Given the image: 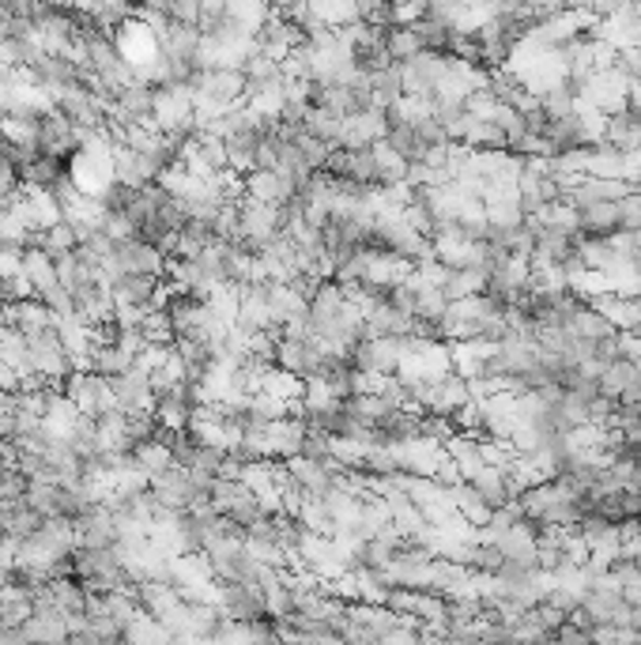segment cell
<instances>
[{
	"label": "cell",
	"mask_w": 641,
	"mask_h": 645,
	"mask_svg": "<svg viewBox=\"0 0 641 645\" xmlns=\"http://www.w3.org/2000/svg\"><path fill=\"white\" fill-rule=\"evenodd\" d=\"M61 393L69 397V404L76 407L80 415H87V419H98V415H106L113 404V389L106 378H98L92 370H72L69 378H64Z\"/></svg>",
	"instance_id": "cell-1"
},
{
	"label": "cell",
	"mask_w": 641,
	"mask_h": 645,
	"mask_svg": "<svg viewBox=\"0 0 641 645\" xmlns=\"http://www.w3.org/2000/svg\"><path fill=\"white\" fill-rule=\"evenodd\" d=\"M400 72H404L408 99H434V95L442 92V84L449 80V72H453V57L419 53L408 64H400Z\"/></svg>",
	"instance_id": "cell-2"
},
{
	"label": "cell",
	"mask_w": 641,
	"mask_h": 645,
	"mask_svg": "<svg viewBox=\"0 0 641 645\" xmlns=\"http://www.w3.org/2000/svg\"><path fill=\"white\" fill-rule=\"evenodd\" d=\"M600 397H607L615 407L641 404V358H615L612 366L596 374Z\"/></svg>",
	"instance_id": "cell-3"
},
{
	"label": "cell",
	"mask_w": 641,
	"mask_h": 645,
	"mask_svg": "<svg viewBox=\"0 0 641 645\" xmlns=\"http://www.w3.org/2000/svg\"><path fill=\"white\" fill-rule=\"evenodd\" d=\"M31 344V363H35V378L46 381V386H64V378H69L76 366H72L69 351H64L61 337H57V329L49 332H38V337L27 340Z\"/></svg>",
	"instance_id": "cell-4"
},
{
	"label": "cell",
	"mask_w": 641,
	"mask_h": 645,
	"mask_svg": "<svg viewBox=\"0 0 641 645\" xmlns=\"http://www.w3.org/2000/svg\"><path fill=\"white\" fill-rule=\"evenodd\" d=\"M72 528H76V547H95V551L113 547L118 544V506H113V498L110 502L87 506V510L72 521Z\"/></svg>",
	"instance_id": "cell-5"
},
{
	"label": "cell",
	"mask_w": 641,
	"mask_h": 645,
	"mask_svg": "<svg viewBox=\"0 0 641 645\" xmlns=\"http://www.w3.org/2000/svg\"><path fill=\"white\" fill-rule=\"evenodd\" d=\"M38 151L69 167V162L80 155V129L72 125L69 118H61L57 110H46L43 125H38Z\"/></svg>",
	"instance_id": "cell-6"
},
{
	"label": "cell",
	"mask_w": 641,
	"mask_h": 645,
	"mask_svg": "<svg viewBox=\"0 0 641 645\" xmlns=\"http://www.w3.org/2000/svg\"><path fill=\"white\" fill-rule=\"evenodd\" d=\"M152 495L159 498L162 510H193L196 502L208 498V491H201V487L193 484V476H189L185 468H178V464L152 479Z\"/></svg>",
	"instance_id": "cell-7"
},
{
	"label": "cell",
	"mask_w": 641,
	"mask_h": 645,
	"mask_svg": "<svg viewBox=\"0 0 641 645\" xmlns=\"http://www.w3.org/2000/svg\"><path fill=\"white\" fill-rule=\"evenodd\" d=\"M216 608L223 619H234V623H261L268 616L265 593L250 589V585H219Z\"/></svg>",
	"instance_id": "cell-8"
},
{
	"label": "cell",
	"mask_w": 641,
	"mask_h": 645,
	"mask_svg": "<svg viewBox=\"0 0 641 645\" xmlns=\"http://www.w3.org/2000/svg\"><path fill=\"white\" fill-rule=\"evenodd\" d=\"M573 234L578 242H612L622 234V211L619 204H593V208L578 211L573 219Z\"/></svg>",
	"instance_id": "cell-9"
},
{
	"label": "cell",
	"mask_w": 641,
	"mask_h": 645,
	"mask_svg": "<svg viewBox=\"0 0 641 645\" xmlns=\"http://www.w3.org/2000/svg\"><path fill=\"white\" fill-rule=\"evenodd\" d=\"M612 151H619L622 159H630V155L641 151V110L634 106H622L619 113H607L604 118V141Z\"/></svg>",
	"instance_id": "cell-10"
},
{
	"label": "cell",
	"mask_w": 641,
	"mask_h": 645,
	"mask_svg": "<svg viewBox=\"0 0 641 645\" xmlns=\"http://www.w3.org/2000/svg\"><path fill=\"white\" fill-rule=\"evenodd\" d=\"M110 389H113V404H118L129 419L155 412V393H152V386H147V374L129 370L125 378H113Z\"/></svg>",
	"instance_id": "cell-11"
},
{
	"label": "cell",
	"mask_w": 641,
	"mask_h": 645,
	"mask_svg": "<svg viewBox=\"0 0 641 645\" xmlns=\"http://www.w3.org/2000/svg\"><path fill=\"white\" fill-rule=\"evenodd\" d=\"M351 363H355V370H363V374H389V378H397L400 344H397V340H370V337H363V340H359V348L351 351Z\"/></svg>",
	"instance_id": "cell-12"
},
{
	"label": "cell",
	"mask_w": 641,
	"mask_h": 645,
	"mask_svg": "<svg viewBox=\"0 0 641 645\" xmlns=\"http://www.w3.org/2000/svg\"><path fill=\"white\" fill-rule=\"evenodd\" d=\"M589 306H593L615 332H634L641 325V299L615 295V291H607V295L589 299Z\"/></svg>",
	"instance_id": "cell-13"
},
{
	"label": "cell",
	"mask_w": 641,
	"mask_h": 645,
	"mask_svg": "<svg viewBox=\"0 0 641 645\" xmlns=\"http://www.w3.org/2000/svg\"><path fill=\"white\" fill-rule=\"evenodd\" d=\"M129 457H133V472L152 484L155 476H162V472L174 468V453H170V446L162 442V438H147V442H136L129 449Z\"/></svg>",
	"instance_id": "cell-14"
},
{
	"label": "cell",
	"mask_w": 641,
	"mask_h": 645,
	"mask_svg": "<svg viewBox=\"0 0 641 645\" xmlns=\"http://www.w3.org/2000/svg\"><path fill=\"white\" fill-rule=\"evenodd\" d=\"M468 487H472V495L480 498L483 506H487L491 513L506 510L509 502H513V495H509V476L506 468H483L480 476L464 479Z\"/></svg>",
	"instance_id": "cell-15"
},
{
	"label": "cell",
	"mask_w": 641,
	"mask_h": 645,
	"mask_svg": "<svg viewBox=\"0 0 641 645\" xmlns=\"http://www.w3.org/2000/svg\"><path fill=\"white\" fill-rule=\"evenodd\" d=\"M23 634H27L31 645H72V631L61 611H35L23 623Z\"/></svg>",
	"instance_id": "cell-16"
},
{
	"label": "cell",
	"mask_w": 641,
	"mask_h": 645,
	"mask_svg": "<svg viewBox=\"0 0 641 645\" xmlns=\"http://www.w3.org/2000/svg\"><path fill=\"white\" fill-rule=\"evenodd\" d=\"M366 84H370V95H374V110H382V113L404 99V72H400V64H385V69L370 72Z\"/></svg>",
	"instance_id": "cell-17"
},
{
	"label": "cell",
	"mask_w": 641,
	"mask_h": 645,
	"mask_svg": "<svg viewBox=\"0 0 641 645\" xmlns=\"http://www.w3.org/2000/svg\"><path fill=\"white\" fill-rule=\"evenodd\" d=\"M38 528H43V518H38L27 502L0 506V536H8V540H27V536H35Z\"/></svg>",
	"instance_id": "cell-18"
},
{
	"label": "cell",
	"mask_w": 641,
	"mask_h": 645,
	"mask_svg": "<svg viewBox=\"0 0 641 645\" xmlns=\"http://www.w3.org/2000/svg\"><path fill=\"white\" fill-rule=\"evenodd\" d=\"M23 276H27L31 288H35V299H43L46 291L57 288L53 257H49L43 246H27V250H23Z\"/></svg>",
	"instance_id": "cell-19"
},
{
	"label": "cell",
	"mask_w": 641,
	"mask_h": 645,
	"mask_svg": "<svg viewBox=\"0 0 641 645\" xmlns=\"http://www.w3.org/2000/svg\"><path fill=\"white\" fill-rule=\"evenodd\" d=\"M31 246H43L49 257L53 260H61V257H69V253H76L80 250V239H76V227L72 223H57V227H49L46 234H35V239H31Z\"/></svg>",
	"instance_id": "cell-20"
},
{
	"label": "cell",
	"mask_w": 641,
	"mask_h": 645,
	"mask_svg": "<svg viewBox=\"0 0 641 645\" xmlns=\"http://www.w3.org/2000/svg\"><path fill=\"white\" fill-rule=\"evenodd\" d=\"M306 133L320 144H328V148H336L343 136V118L336 110H328V106H314L306 118Z\"/></svg>",
	"instance_id": "cell-21"
},
{
	"label": "cell",
	"mask_w": 641,
	"mask_h": 645,
	"mask_svg": "<svg viewBox=\"0 0 641 645\" xmlns=\"http://www.w3.org/2000/svg\"><path fill=\"white\" fill-rule=\"evenodd\" d=\"M385 53H389L392 64H408L412 57L423 53V46L412 35V27H389L385 31Z\"/></svg>",
	"instance_id": "cell-22"
},
{
	"label": "cell",
	"mask_w": 641,
	"mask_h": 645,
	"mask_svg": "<svg viewBox=\"0 0 641 645\" xmlns=\"http://www.w3.org/2000/svg\"><path fill=\"white\" fill-rule=\"evenodd\" d=\"M140 337L152 348H174L178 332H174V325H170L167 309H152V314L144 317V325H140Z\"/></svg>",
	"instance_id": "cell-23"
},
{
	"label": "cell",
	"mask_w": 641,
	"mask_h": 645,
	"mask_svg": "<svg viewBox=\"0 0 641 645\" xmlns=\"http://www.w3.org/2000/svg\"><path fill=\"white\" fill-rule=\"evenodd\" d=\"M204 645H257L253 638V623H234V619H219V626L211 631V638Z\"/></svg>",
	"instance_id": "cell-24"
},
{
	"label": "cell",
	"mask_w": 641,
	"mask_h": 645,
	"mask_svg": "<svg viewBox=\"0 0 641 645\" xmlns=\"http://www.w3.org/2000/svg\"><path fill=\"white\" fill-rule=\"evenodd\" d=\"M547 645H593V631H581L573 623H563L555 634H551Z\"/></svg>",
	"instance_id": "cell-25"
},
{
	"label": "cell",
	"mask_w": 641,
	"mask_h": 645,
	"mask_svg": "<svg viewBox=\"0 0 641 645\" xmlns=\"http://www.w3.org/2000/svg\"><path fill=\"white\" fill-rule=\"evenodd\" d=\"M0 645H31V642L23 631H4V626H0Z\"/></svg>",
	"instance_id": "cell-26"
},
{
	"label": "cell",
	"mask_w": 641,
	"mask_h": 645,
	"mask_svg": "<svg viewBox=\"0 0 641 645\" xmlns=\"http://www.w3.org/2000/svg\"><path fill=\"white\" fill-rule=\"evenodd\" d=\"M630 559H634V567H638V574H641V547H638L634 555H630Z\"/></svg>",
	"instance_id": "cell-27"
},
{
	"label": "cell",
	"mask_w": 641,
	"mask_h": 645,
	"mask_svg": "<svg viewBox=\"0 0 641 645\" xmlns=\"http://www.w3.org/2000/svg\"><path fill=\"white\" fill-rule=\"evenodd\" d=\"M0 544H4V536H0Z\"/></svg>",
	"instance_id": "cell-28"
},
{
	"label": "cell",
	"mask_w": 641,
	"mask_h": 645,
	"mask_svg": "<svg viewBox=\"0 0 641 645\" xmlns=\"http://www.w3.org/2000/svg\"><path fill=\"white\" fill-rule=\"evenodd\" d=\"M0 246H4V242H0Z\"/></svg>",
	"instance_id": "cell-29"
}]
</instances>
